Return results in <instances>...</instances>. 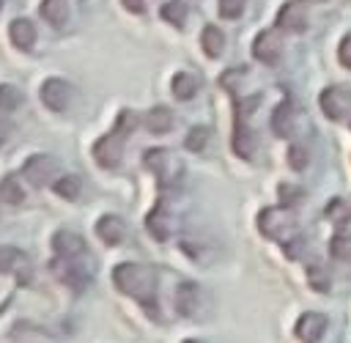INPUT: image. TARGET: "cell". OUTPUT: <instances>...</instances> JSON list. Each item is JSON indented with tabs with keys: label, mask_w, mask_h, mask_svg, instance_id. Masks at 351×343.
Wrapping results in <instances>:
<instances>
[{
	"label": "cell",
	"mask_w": 351,
	"mask_h": 343,
	"mask_svg": "<svg viewBox=\"0 0 351 343\" xmlns=\"http://www.w3.org/2000/svg\"><path fill=\"white\" fill-rule=\"evenodd\" d=\"M112 283H115V288L121 294L132 296L134 302H140L148 310H156V285H159V277H156V272L148 263H134V261L118 263L112 269Z\"/></svg>",
	"instance_id": "6da1fadb"
},
{
	"label": "cell",
	"mask_w": 351,
	"mask_h": 343,
	"mask_svg": "<svg viewBox=\"0 0 351 343\" xmlns=\"http://www.w3.org/2000/svg\"><path fill=\"white\" fill-rule=\"evenodd\" d=\"M134 121L137 115L132 110H121L118 118H115V126L110 134L99 137L93 143V159L101 165V167H118L121 165V156H123V140L129 132H134Z\"/></svg>",
	"instance_id": "7a4b0ae2"
},
{
	"label": "cell",
	"mask_w": 351,
	"mask_h": 343,
	"mask_svg": "<svg viewBox=\"0 0 351 343\" xmlns=\"http://www.w3.org/2000/svg\"><path fill=\"white\" fill-rule=\"evenodd\" d=\"M52 274L69 285L71 291H82L85 285H90L93 280V263H90V252L82 255H55L52 261Z\"/></svg>",
	"instance_id": "3957f363"
},
{
	"label": "cell",
	"mask_w": 351,
	"mask_h": 343,
	"mask_svg": "<svg viewBox=\"0 0 351 343\" xmlns=\"http://www.w3.org/2000/svg\"><path fill=\"white\" fill-rule=\"evenodd\" d=\"M258 228L266 239L285 244L296 236V214L288 206H269L258 214Z\"/></svg>",
	"instance_id": "277c9868"
},
{
	"label": "cell",
	"mask_w": 351,
	"mask_h": 343,
	"mask_svg": "<svg viewBox=\"0 0 351 343\" xmlns=\"http://www.w3.org/2000/svg\"><path fill=\"white\" fill-rule=\"evenodd\" d=\"M143 162H145V167L154 173V178H156V184H159L162 189H170V187L181 178V173H184L181 159H178L173 151H167V148H151V151H145Z\"/></svg>",
	"instance_id": "5b68a950"
},
{
	"label": "cell",
	"mask_w": 351,
	"mask_h": 343,
	"mask_svg": "<svg viewBox=\"0 0 351 343\" xmlns=\"http://www.w3.org/2000/svg\"><path fill=\"white\" fill-rule=\"evenodd\" d=\"M318 104H321V113L329 121H346V118H351V88L329 85V88L321 91Z\"/></svg>",
	"instance_id": "8992f818"
},
{
	"label": "cell",
	"mask_w": 351,
	"mask_h": 343,
	"mask_svg": "<svg viewBox=\"0 0 351 343\" xmlns=\"http://www.w3.org/2000/svg\"><path fill=\"white\" fill-rule=\"evenodd\" d=\"M38 96H41V104H44L47 110H52V113H63V110L71 104L74 91H71V85H69L66 80H60V77H49V80H44Z\"/></svg>",
	"instance_id": "52a82bcc"
},
{
	"label": "cell",
	"mask_w": 351,
	"mask_h": 343,
	"mask_svg": "<svg viewBox=\"0 0 351 343\" xmlns=\"http://www.w3.org/2000/svg\"><path fill=\"white\" fill-rule=\"evenodd\" d=\"M252 55H255L261 63L274 66V63L280 60V55H282V36H280V30H277V27L261 30V33L255 36V41H252Z\"/></svg>",
	"instance_id": "ba28073f"
},
{
	"label": "cell",
	"mask_w": 351,
	"mask_h": 343,
	"mask_svg": "<svg viewBox=\"0 0 351 343\" xmlns=\"http://www.w3.org/2000/svg\"><path fill=\"white\" fill-rule=\"evenodd\" d=\"M58 159L55 156H49V154H36V156H30L25 165H22V173H25V178L33 184V187H44V184H49L52 181V176L58 173Z\"/></svg>",
	"instance_id": "9c48e42d"
},
{
	"label": "cell",
	"mask_w": 351,
	"mask_h": 343,
	"mask_svg": "<svg viewBox=\"0 0 351 343\" xmlns=\"http://www.w3.org/2000/svg\"><path fill=\"white\" fill-rule=\"evenodd\" d=\"M200 296H203L200 285L192 283V280H184V283L176 288V310H178V316H184V318H197V316H200Z\"/></svg>",
	"instance_id": "30bf717a"
},
{
	"label": "cell",
	"mask_w": 351,
	"mask_h": 343,
	"mask_svg": "<svg viewBox=\"0 0 351 343\" xmlns=\"http://www.w3.org/2000/svg\"><path fill=\"white\" fill-rule=\"evenodd\" d=\"M307 27V14L299 0H288L277 11V30L280 33H304Z\"/></svg>",
	"instance_id": "8fae6325"
},
{
	"label": "cell",
	"mask_w": 351,
	"mask_h": 343,
	"mask_svg": "<svg viewBox=\"0 0 351 343\" xmlns=\"http://www.w3.org/2000/svg\"><path fill=\"white\" fill-rule=\"evenodd\" d=\"M126 233H129V228H126V222L118 214H104V217L96 220V236L104 244H110V247L121 244L126 239Z\"/></svg>",
	"instance_id": "7c38bea8"
},
{
	"label": "cell",
	"mask_w": 351,
	"mask_h": 343,
	"mask_svg": "<svg viewBox=\"0 0 351 343\" xmlns=\"http://www.w3.org/2000/svg\"><path fill=\"white\" fill-rule=\"evenodd\" d=\"M326 332V316L324 313H302L296 321V338L304 343H318Z\"/></svg>",
	"instance_id": "4fadbf2b"
},
{
	"label": "cell",
	"mask_w": 351,
	"mask_h": 343,
	"mask_svg": "<svg viewBox=\"0 0 351 343\" xmlns=\"http://www.w3.org/2000/svg\"><path fill=\"white\" fill-rule=\"evenodd\" d=\"M145 228H148V230H151V236H154V239H159V241H165V239L173 233V217H170V211H167L165 200H159V203L151 209V214L145 217Z\"/></svg>",
	"instance_id": "5bb4252c"
},
{
	"label": "cell",
	"mask_w": 351,
	"mask_h": 343,
	"mask_svg": "<svg viewBox=\"0 0 351 343\" xmlns=\"http://www.w3.org/2000/svg\"><path fill=\"white\" fill-rule=\"evenodd\" d=\"M52 250H55V255H82V252H88V244H85V239L80 236V233H74V230H58L55 236H52Z\"/></svg>",
	"instance_id": "9a60e30c"
},
{
	"label": "cell",
	"mask_w": 351,
	"mask_h": 343,
	"mask_svg": "<svg viewBox=\"0 0 351 343\" xmlns=\"http://www.w3.org/2000/svg\"><path fill=\"white\" fill-rule=\"evenodd\" d=\"M8 36H11V44H14L16 49H22V52H30L33 44H36V27H33V22L25 19V16H19V19H14V22L8 25Z\"/></svg>",
	"instance_id": "2e32d148"
},
{
	"label": "cell",
	"mask_w": 351,
	"mask_h": 343,
	"mask_svg": "<svg viewBox=\"0 0 351 343\" xmlns=\"http://www.w3.org/2000/svg\"><path fill=\"white\" fill-rule=\"evenodd\" d=\"M143 123H145V129H148V132H154V134H165V132H170V129H173L176 115H173V110H170V107L156 104V107H151V110L143 115Z\"/></svg>",
	"instance_id": "e0dca14e"
},
{
	"label": "cell",
	"mask_w": 351,
	"mask_h": 343,
	"mask_svg": "<svg viewBox=\"0 0 351 343\" xmlns=\"http://www.w3.org/2000/svg\"><path fill=\"white\" fill-rule=\"evenodd\" d=\"M255 145H258V140H255L252 129L247 126V118H236V132H233V151H236L241 159H252V154H255Z\"/></svg>",
	"instance_id": "ac0fdd59"
},
{
	"label": "cell",
	"mask_w": 351,
	"mask_h": 343,
	"mask_svg": "<svg viewBox=\"0 0 351 343\" xmlns=\"http://www.w3.org/2000/svg\"><path fill=\"white\" fill-rule=\"evenodd\" d=\"M22 269L25 272H30V263H27V258H25V252L22 250H16V247H0V272L3 274H19V283L25 280L22 277Z\"/></svg>",
	"instance_id": "d6986e66"
},
{
	"label": "cell",
	"mask_w": 351,
	"mask_h": 343,
	"mask_svg": "<svg viewBox=\"0 0 351 343\" xmlns=\"http://www.w3.org/2000/svg\"><path fill=\"white\" fill-rule=\"evenodd\" d=\"M271 132L277 137H288L293 132V102H280L271 113Z\"/></svg>",
	"instance_id": "ffe728a7"
},
{
	"label": "cell",
	"mask_w": 351,
	"mask_h": 343,
	"mask_svg": "<svg viewBox=\"0 0 351 343\" xmlns=\"http://www.w3.org/2000/svg\"><path fill=\"white\" fill-rule=\"evenodd\" d=\"M200 47L208 58H219L222 49H225V33L217 25H206L203 33H200Z\"/></svg>",
	"instance_id": "44dd1931"
},
{
	"label": "cell",
	"mask_w": 351,
	"mask_h": 343,
	"mask_svg": "<svg viewBox=\"0 0 351 343\" xmlns=\"http://www.w3.org/2000/svg\"><path fill=\"white\" fill-rule=\"evenodd\" d=\"M170 88H173V96H176V99H181V102H189V99L197 93V88H200V80H197L195 74H189V71H178V74L173 77Z\"/></svg>",
	"instance_id": "7402d4cb"
},
{
	"label": "cell",
	"mask_w": 351,
	"mask_h": 343,
	"mask_svg": "<svg viewBox=\"0 0 351 343\" xmlns=\"http://www.w3.org/2000/svg\"><path fill=\"white\" fill-rule=\"evenodd\" d=\"M69 3L71 0H41V16L52 27H63L69 19Z\"/></svg>",
	"instance_id": "603a6c76"
},
{
	"label": "cell",
	"mask_w": 351,
	"mask_h": 343,
	"mask_svg": "<svg viewBox=\"0 0 351 343\" xmlns=\"http://www.w3.org/2000/svg\"><path fill=\"white\" fill-rule=\"evenodd\" d=\"M324 217L335 225V228H346L351 222V206L343 200V198H332L324 209Z\"/></svg>",
	"instance_id": "cb8c5ba5"
},
{
	"label": "cell",
	"mask_w": 351,
	"mask_h": 343,
	"mask_svg": "<svg viewBox=\"0 0 351 343\" xmlns=\"http://www.w3.org/2000/svg\"><path fill=\"white\" fill-rule=\"evenodd\" d=\"M186 14H189V0H170L162 5V19L176 25V27H184Z\"/></svg>",
	"instance_id": "d4e9b609"
},
{
	"label": "cell",
	"mask_w": 351,
	"mask_h": 343,
	"mask_svg": "<svg viewBox=\"0 0 351 343\" xmlns=\"http://www.w3.org/2000/svg\"><path fill=\"white\" fill-rule=\"evenodd\" d=\"M0 200H5L8 206H19L25 200V189H22L16 176H5L0 181Z\"/></svg>",
	"instance_id": "484cf974"
},
{
	"label": "cell",
	"mask_w": 351,
	"mask_h": 343,
	"mask_svg": "<svg viewBox=\"0 0 351 343\" xmlns=\"http://www.w3.org/2000/svg\"><path fill=\"white\" fill-rule=\"evenodd\" d=\"M52 189H55V195L63 198V200H77V198L82 195V181H80L77 176H63V178H58V181L52 184Z\"/></svg>",
	"instance_id": "4316f807"
},
{
	"label": "cell",
	"mask_w": 351,
	"mask_h": 343,
	"mask_svg": "<svg viewBox=\"0 0 351 343\" xmlns=\"http://www.w3.org/2000/svg\"><path fill=\"white\" fill-rule=\"evenodd\" d=\"M19 102H22V91H19L16 85H11V82H3V85H0V113L16 110Z\"/></svg>",
	"instance_id": "83f0119b"
},
{
	"label": "cell",
	"mask_w": 351,
	"mask_h": 343,
	"mask_svg": "<svg viewBox=\"0 0 351 343\" xmlns=\"http://www.w3.org/2000/svg\"><path fill=\"white\" fill-rule=\"evenodd\" d=\"M329 252L337 261H351V233H335L329 241Z\"/></svg>",
	"instance_id": "f1b7e54d"
},
{
	"label": "cell",
	"mask_w": 351,
	"mask_h": 343,
	"mask_svg": "<svg viewBox=\"0 0 351 343\" xmlns=\"http://www.w3.org/2000/svg\"><path fill=\"white\" fill-rule=\"evenodd\" d=\"M208 137H211V129L208 126H192L189 134H186V140H184V145L189 151H203L206 143H208Z\"/></svg>",
	"instance_id": "f546056e"
},
{
	"label": "cell",
	"mask_w": 351,
	"mask_h": 343,
	"mask_svg": "<svg viewBox=\"0 0 351 343\" xmlns=\"http://www.w3.org/2000/svg\"><path fill=\"white\" fill-rule=\"evenodd\" d=\"M307 159H310V154H307V145L304 143H291L288 145V165L293 170H304L307 167Z\"/></svg>",
	"instance_id": "4dcf8cb0"
},
{
	"label": "cell",
	"mask_w": 351,
	"mask_h": 343,
	"mask_svg": "<svg viewBox=\"0 0 351 343\" xmlns=\"http://www.w3.org/2000/svg\"><path fill=\"white\" fill-rule=\"evenodd\" d=\"M244 5H247V0H217V11H219V16H225V19L241 16V14H244Z\"/></svg>",
	"instance_id": "1f68e13d"
},
{
	"label": "cell",
	"mask_w": 351,
	"mask_h": 343,
	"mask_svg": "<svg viewBox=\"0 0 351 343\" xmlns=\"http://www.w3.org/2000/svg\"><path fill=\"white\" fill-rule=\"evenodd\" d=\"M307 283H310L315 291H329V277L324 274L321 266H310V269H307Z\"/></svg>",
	"instance_id": "d6a6232c"
},
{
	"label": "cell",
	"mask_w": 351,
	"mask_h": 343,
	"mask_svg": "<svg viewBox=\"0 0 351 343\" xmlns=\"http://www.w3.org/2000/svg\"><path fill=\"white\" fill-rule=\"evenodd\" d=\"M244 77V69H228L222 77H219V85L225 88V91H230V93H236V85H239V80Z\"/></svg>",
	"instance_id": "836d02e7"
},
{
	"label": "cell",
	"mask_w": 351,
	"mask_h": 343,
	"mask_svg": "<svg viewBox=\"0 0 351 343\" xmlns=\"http://www.w3.org/2000/svg\"><path fill=\"white\" fill-rule=\"evenodd\" d=\"M280 200H282V206H293L296 200H302V192H296V187H291V184H282L280 187Z\"/></svg>",
	"instance_id": "e575fe53"
},
{
	"label": "cell",
	"mask_w": 351,
	"mask_h": 343,
	"mask_svg": "<svg viewBox=\"0 0 351 343\" xmlns=\"http://www.w3.org/2000/svg\"><path fill=\"white\" fill-rule=\"evenodd\" d=\"M337 58H340V63H343L346 69H351V33L343 36V41H340V47H337Z\"/></svg>",
	"instance_id": "d590c367"
},
{
	"label": "cell",
	"mask_w": 351,
	"mask_h": 343,
	"mask_svg": "<svg viewBox=\"0 0 351 343\" xmlns=\"http://www.w3.org/2000/svg\"><path fill=\"white\" fill-rule=\"evenodd\" d=\"M121 3H123V8L132 11V14H143V11H145V0H121Z\"/></svg>",
	"instance_id": "8d00e7d4"
},
{
	"label": "cell",
	"mask_w": 351,
	"mask_h": 343,
	"mask_svg": "<svg viewBox=\"0 0 351 343\" xmlns=\"http://www.w3.org/2000/svg\"><path fill=\"white\" fill-rule=\"evenodd\" d=\"M8 140V123L5 121H0V145Z\"/></svg>",
	"instance_id": "74e56055"
},
{
	"label": "cell",
	"mask_w": 351,
	"mask_h": 343,
	"mask_svg": "<svg viewBox=\"0 0 351 343\" xmlns=\"http://www.w3.org/2000/svg\"><path fill=\"white\" fill-rule=\"evenodd\" d=\"M184 343H206V340H184Z\"/></svg>",
	"instance_id": "f35d334b"
},
{
	"label": "cell",
	"mask_w": 351,
	"mask_h": 343,
	"mask_svg": "<svg viewBox=\"0 0 351 343\" xmlns=\"http://www.w3.org/2000/svg\"><path fill=\"white\" fill-rule=\"evenodd\" d=\"M307 3H324V0H307Z\"/></svg>",
	"instance_id": "ab89813d"
},
{
	"label": "cell",
	"mask_w": 351,
	"mask_h": 343,
	"mask_svg": "<svg viewBox=\"0 0 351 343\" xmlns=\"http://www.w3.org/2000/svg\"><path fill=\"white\" fill-rule=\"evenodd\" d=\"M0 8H3V0H0Z\"/></svg>",
	"instance_id": "60d3db41"
}]
</instances>
